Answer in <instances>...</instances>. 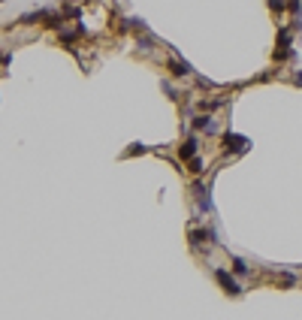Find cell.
<instances>
[{
	"instance_id": "5",
	"label": "cell",
	"mask_w": 302,
	"mask_h": 320,
	"mask_svg": "<svg viewBox=\"0 0 302 320\" xmlns=\"http://www.w3.org/2000/svg\"><path fill=\"white\" fill-rule=\"evenodd\" d=\"M0 3H3V0H0Z\"/></svg>"
},
{
	"instance_id": "2",
	"label": "cell",
	"mask_w": 302,
	"mask_h": 320,
	"mask_svg": "<svg viewBox=\"0 0 302 320\" xmlns=\"http://www.w3.org/2000/svg\"><path fill=\"white\" fill-rule=\"evenodd\" d=\"M178 154H181V160H187V157H194L197 154V139H187L181 148H178Z\"/></svg>"
},
{
	"instance_id": "1",
	"label": "cell",
	"mask_w": 302,
	"mask_h": 320,
	"mask_svg": "<svg viewBox=\"0 0 302 320\" xmlns=\"http://www.w3.org/2000/svg\"><path fill=\"white\" fill-rule=\"evenodd\" d=\"M215 275H218V281L224 284V290H226V293H233V296H239V293H242V287H239V284H236V281H233V278H230V275H226L224 269H218Z\"/></svg>"
},
{
	"instance_id": "3",
	"label": "cell",
	"mask_w": 302,
	"mask_h": 320,
	"mask_svg": "<svg viewBox=\"0 0 302 320\" xmlns=\"http://www.w3.org/2000/svg\"><path fill=\"white\" fill-rule=\"evenodd\" d=\"M233 272H236V275H248V266H245L242 260H233Z\"/></svg>"
},
{
	"instance_id": "4",
	"label": "cell",
	"mask_w": 302,
	"mask_h": 320,
	"mask_svg": "<svg viewBox=\"0 0 302 320\" xmlns=\"http://www.w3.org/2000/svg\"><path fill=\"white\" fill-rule=\"evenodd\" d=\"M191 172H203V160H200V157L191 160Z\"/></svg>"
}]
</instances>
